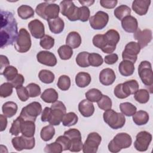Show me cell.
Here are the masks:
<instances>
[{
    "mask_svg": "<svg viewBox=\"0 0 153 153\" xmlns=\"http://www.w3.org/2000/svg\"><path fill=\"white\" fill-rule=\"evenodd\" d=\"M1 48L15 43L18 35L17 23L13 14L10 11H1Z\"/></svg>",
    "mask_w": 153,
    "mask_h": 153,
    "instance_id": "1",
    "label": "cell"
},
{
    "mask_svg": "<svg viewBox=\"0 0 153 153\" xmlns=\"http://www.w3.org/2000/svg\"><path fill=\"white\" fill-rule=\"evenodd\" d=\"M132 143L130 135L127 133H119L111 140L108 146V150L112 153L120 152L122 149L130 147Z\"/></svg>",
    "mask_w": 153,
    "mask_h": 153,
    "instance_id": "2",
    "label": "cell"
},
{
    "mask_svg": "<svg viewBox=\"0 0 153 153\" xmlns=\"http://www.w3.org/2000/svg\"><path fill=\"white\" fill-rule=\"evenodd\" d=\"M104 121L112 129L123 127L126 123V118L122 113L117 112L112 109L106 110L103 115Z\"/></svg>",
    "mask_w": 153,
    "mask_h": 153,
    "instance_id": "3",
    "label": "cell"
},
{
    "mask_svg": "<svg viewBox=\"0 0 153 153\" xmlns=\"http://www.w3.org/2000/svg\"><path fill=\"white\" fill-rule=\"evenodd\" d=\"M50 108L51 112L48 122L51 125L59 126L62 121L63 115L66 114V106L62 102L57 100L53 103Z\"/></svg>",
    "mask_w": 153,
    "mask_h": 153,
    "instance_id": "4",
    "label": "cell"
},
{
    "mask_svg": "<svg viewBox=\"0 0 153 153\" xmlns=\"http://www.w3.org/2000/svg\"><path fill=\"white\" fill-rule=\"evenodd\" d=\"M42 112V106L38 102H33L23 107L20 114L23 120L32 121L35 122L36 117L41 114Z\"/></svg>",
    "mask_w": 153,
    "mask_h": 153,
    "instance_id": "5",
    "label": "cell"
},
{
    "mask_svg": "<svg viewBox=\"0 0 153 153\" xmlns=\"http://www.w3.org/2000/svg\"><path fill=\"white\" fill-rule=\"evenodd\" d=\"M32 45L30 35L25 28H21L19 30L17 38L14 43V48L17 51L24 53L28 51Z\"/></svg>",
    "mask_w": 153,
    "mask_h": 153,
    "instance_id": "6",
    "label": "cell"
},
{
    "mask_svg": "<svg viewBox=\"0 0 153 153\" xmlns=\"http://www.w3.org/2000/svg\"><path fill=\"white\" fill-rule=\"evenodd\" d=\"M64 135L69 139V151L71 152H79L82 149L83 143L81 139V134L78 129H69L64 132Z\"/></svg>",
    "mask_w": 153,
    "mask_h": 153,
    "instance_id": "7",
    "label": "cell"
},
{
    "mask_svg": "<svg viewBox=\"0 0 153 153\" xmlns=\"http://www.w3.org/2000/svg\"><path fill=\"white\" fill-rule=\"evenodd\" d=\"M103 35L105 45L102 49V51L105 53L111 54L116 49V45L120 41V34L116 30L110 29Z\"/></svg>",
    "mask_w": 153,
    "mask_h": 153,
    "instance_id": "8",
    "label": "cell"
},
{
    "mask_svg": "<svg viewBox=\"0 0 153 153\" xmlns=\"http://www.w3.org/2000/svg\"><path fill=\"white\" fill-rule=\"evenodd\" d=\"M138 74L142 82L146 86L153 84V74L152 66L148 61H142L138 66Z\"/></svg>",
    "mask_w": 153,
    "mask_h": 153,
    "instance_id": "9",
    "label": "cell"
},
{
    "mask_svg": "<svg viewBox=\"0 0 153 153\" xmlns=\"http://www.w3.org/2000/svg\"><path fill=\"white\" fill-rule=\"evenodd\" d=\"M78 8L72 1H62L60 3L61 14L72 22L78 20Z\"/></svg>",
    "mask_w": 153,
    "mask_h": 153,
    "instance_id": "10",
    "label": "cell"
},
{
    "mask_svg": "<svg viewBox=\"0 0 153 153\" xmlns=\"http://www.w3.org/2000/svg\"><path fill=\"white\" fill-rule=\"evenodd\" d=\"M102 141V137L96 132H91L87 136L82 146L84 153H96Z\"/></svg>",
    "mask_w": 153,
    "mask_h": 153,
    "instance_id": "11",
    "label": "cell"
},
{
    "mask_svg": "<svg viewBox=\"0 0 153 153\" xmlns=\"http://www.w3.org/2000/svg\"><path fill=\"white\" fill-rule=\"evenodd\" d=\"M11 143L16 151H21L23 149H33L35 145V139L34 137H26L22 135L13 138Z\"/></svg>",
    "mask_w": 153,
    "mask_h": 153,
    "instance_id": "12",
    "label": "cell"
},
{
    "mask_svg": "<svg viewBox=\"0 0 153 153\" xmlns=\"http://www.w3.org/2000/svg\"><path fill=\"white\" fill-rule=\"evenodd\" d=\"M140 47L137 42H130L126 44L125 48L122 53L123 60H128L134 63L137 58V54L140 51Z\"/></svg>",
    "mask_w": 153,
    "mask_h": 153,
    "instance_id": "13",
    "label": "cell"
},
{
    "mask_svg": "<svg viewBox=\"0 0 153 153\" xmlns=\"http://www.w3.org/2000/svg\"><path fill=\"white\" fill-rule=\"evenodd\" d=\"M152 141V135L146 131H141L136 136V140L134 142V146L137 151H146L150 143Z\"/></svg>",
    "mask_w": 153,
    "mask_h": 153,
    "instance_id": "14",
    "label": "cell"
},
{
    "mask_svg": "<svg viewBox=\"0 0 153 153\" xmlns=\"http://www.w3.org/2000/svg\"><path fill=\"white\" fill-rule=\"evenodd\" d=\"M108 14L103 11H97L94 16L89 19L91 27L95 30H101L103 29L108 24Z\"/></svg>",
    "mask_w": 153,
    "mask_h": 153,
    "instance_id": "15",
    "label": "cell"
},
{
    "mask_svg": "<svg viewBox=\"0 0 153 153\" xmlns=\"http://www.w3.org/2000/svg\"><path fill=\"white\" fill-rule=\"evenodd\" d=\"M134 38L137 41L141 48H143L148 45L152 40V30L148 29H143V30L137 29L134 33Z\"/></svg>",
    "mask_w": 153,
    "mask_h": 153,
    "instance_id": "16",
    "label": "cell"
},
{
    "mask_svg": "<svg viewBox=\"0 0 153 153\" xmlns=\"http://www.w3.org/2000/svg\"><path fill=\"white\" fill-rule=\"evenodd\" d=\"M28 28L32 36L36 39H41L45 35L44 25L38 19H35L28 23Z\"/></svg>",
    "mask_w": 153,
    "mask_h": 153,
    "instance_id": "17",
    "label": "cell"
},
{
    "mask_svg": "<svg viewBox=\"0 0 153 153\" xmlns=\"http://www.w3.org/2000/svg\"><path fill=\"white\" fill-rule=\"evenodd\" d=\"M38 62L48 66H54L57 64V59L55 55L48 51H41L36 54Z\"/></svg>",
    "mask_w": 153,
    "mask_h": 153,
    "instance_id": "18",
    "label": "cell"
},
{
    "mask_svg": "<svg viewBox=\"0 0 153 153\" xmlns=\"http://www.w3.org/2000/svg\"><path fill=\"white\" fill-rule=\"evenodd\" d=\"M115 79V74L114 70L111 68L103 69L99 74V81L104 85L107 86L112 84Z\"/></svg>",
    "mask_w": 153,
    "mask_h": 153,
    "instance_id": "19",
    "label": "cell"
},
{
    "mask_svg": "<svg viewBox=\"0 0 153 153\" xmlns=\"http://www.w3.org/2000/svg\"><path fill=\"white\" fill-rule=\"evenodd\" d=\"M150 4V0H135L133 2L131 7L137 14L143 16L147 13Z\"/></svg>",
    "mask_w": 153,
    "mask_h": 153,
    "instance_id": "20",
    "label": "cell"
},
{
    "mask_svg": "<svg viewBox=\"0 0 153 153\" xmlns=\"http://www.w3.org/2000/svg\"><path fill=\"white\" fill-rule=\"evenodd\" d=\"M121 26L126 32L134 33L138 29L137 20L134 17L130 15L121 20Z\"/></svg>",
    "mask_w": 153,
    "mask_h": 153,
    "instance_id": "21",
    "label": "cell"
},
{
    "mask_svg": "<svg viewBox=\"0 0 153 153\" xmlns=\"http://www.w3.org/2000/svg\"><path fill=\"white\" fill-rule=\"evenodd\" d=\"M78 110L83 117H89L94 114V106L91 102L84 99L79 103Z\"/></svg>",
    "mask_w": 153,
    "mask_h": 153,
    "instance_id": "22",
    "label": "cell"
},
{
    "mask_svg": "<svg viewBox=\"0 0 153 153\" xmlns=\"http://www.w3.org/2000/svg\"><path fill=\"white\" fill-rule=\"evenodd\" d=\"M60 11V6L56 4H50L48 2L47 5L44 9V20L56 19L59 17V14Z\"/></svg>",
    "mask_w": 153,
    "mask_h": 153,
    "instance_id": "23",
    "label": "cell"
},
{
    "mask_svg": "<svg viewBox=\"0 0 153 153\" xmlns=\"http://www.w3.org/2000/svg\"><path fill=\"white\" fill-rule=\"evenodd\" d=\"M50 31L54 34L60 33L64 29L65 23L60 17L47 20Z\"/></svg>",
    "mask_w": 153,
    "mask_h": 153,
    "instance_id": "24",
    "label": "cell"
},
{
    "mask_svg": "<svg viewBox=\"0 0 153 153\" xmlns=\"http://www.w3.org/2000/svg\"><path fill=\"white\" fill-rule=\"evenodd\" d=\"M81 41L80 35L75 31H72L68 33L66 39V44L72 48H77L80 46Z\"/></svg>",
    "mask_w": 153,
    "mask_h": 153,
    "instance_id": "25",
    "label": "cell"
},
{
    "mask_svg": "<svg viewBox=\"0 0 153 153\" xmlns=\"http://www.w3.org/2000/svg\"><path fill=\"white\" fill-rule=\"evenodd\" d=\"M122 88L124 94L128 97L134 94L139 90V84L135 79H130L122 83Z\"/></svg>",
    "mask_w": 153,
    "mask_h": 153,
    "instance_id": "26",
    "label": "cell"
},
{
    "mask_svg": "<svg viewBox=\"0 0 153 153\" xmlns=\"http://www.w3.org/2000/svg\"><path fill=\"white\" fill-rule=\"evenodd\" d=\"M134 69V63L130 61L123 60L119 64L118 70L123 76H129L133 74Z\"/></svg>",
    "mask_w": 153,
    "mask_h": 153,
    "instance_id": "27",
    "label": "cell"
},
{
    "mask_svg": "<svg viewBox=\"0 0 153 153\" xmlns=\"http://www.w3.org/2000/svg\"><path fill=\"white\" fill-rule=\"evenodd\" d=\"M35 131V122L23 120L21 125V133L26 137H33Z\"/></svg>",
    "mask_w": 153,
    "mask_h": 153,
    "instance_id": "28",
    "label": "cell"
},
{
    "mask_svg": "<svg viewBox=\"0 0 153 153\" xmlns=\"http://www.w3.org/2000/svg\"><path fill=\"white\" fill-rule=\"evenodd\" d=\"M91 76L87 72H80L75 76V83L78 87L81 88H84L88 86L91 82Z\"/></svg>",
    "mask_w": 153,
    "mask_h": 153,
    "instance_id": "29",
    "label": "cell"
},
{
    "mask_svg": "<svg viewBox=\"0 0 153 153\" xmlns=\"http://www.w3.org/2000/svg\"><path fill=\"white\" fill-rule=\"evenodd\" d=\"M58 97V93L53 88H49L45 90L41 95V99L48 103H53L55 102L57 100Z\"/></svg>",
    "mask_w": 153,
    "mask_h": 153,
    "instance_id": "30",
    "label": "cell"
},
{
    "mask_svg": "<svg viewBox=\"0 0 153 153\" xmlns=\"http://www.w3.org/2000/svg\"><path fill=\"white\" fill-rule=\"evenodd\" d=\"M17 105L12 101L5 102L2 106V112L7 118H11L13 117L17 113Z\"/></svg>",
    "mask_w": 153,
    "mask_h": 153,
    "instance_id": "31",
    "label": "cell"
},
{
    "mask_svg": "<svg viewBox=\"0 0 153 153\" xmlns=\"http://www.w3.org/2000/svg\"><path fill=\"white\" fill-rule=\"evenodd\" d=\"M133 121L137 126H143L146 124L149 121V114L147 112L140 110L136 112L133 115Z\"/></svg>",
    "mask_w": 153,
    "mask_h": 153,
    "instance_id": "32",
    "label": "cell"
},
{
    "mask_svg": "<svg viewBox=\"0 0 153 153\" xmlns=\"http://www.w3.org/2000/svg\"><path fill=\"white\" fill-rule=\"evenodd\" d=\"M18 16L23 20H26L29 18L34 16V10L29 5H22L17 8Z\"/></svg>",
    "mask_w": 153,
    "mask_h": 153,
    "instance_id": "33",
    "label": "cell"
},
{
    "mask_svg": "<svg viewBox=\"0 0 153 153\" xmlns=\"http://www.w3.org/2000/svg\"><path fill=\"white\" fill-rule=\"evenodd\" d=\"M114 14L116 18L120 20H122L124 17L130 15L131 9L127 5H121L114 10Z\"/></svg>",
    "mask_w": 153,
    "mask_h": 153,
    "instance_id": "34",
    "label": "cell"
},
{
    "mask_svg": "<svg viewBox=\"0 0 153 153\" xmlns=\"http://www.w3.org/2000/svg\"><path fill=\"white\" fill-rule=\"evenodd\" d=\"M55 134V128L53 125L46 126L42 128L40 132V136L44 141L50 140Z\"/></svg>",
    "mask_w": 153,
    "mask_h": 153,
    "instance_id": "35",
    "label": "cell"
},
{
    "mask_svg": "<svg viewBox=\"0 0 153 153\" xmlns=\"http://www.w3.org/2000/svg\"><path fill=\"white\" fill-rule=\"evenodd\" d=\"M78 121V117L75 113L70 112L65 114L62 118V124L66 127H70L74 126L77 123Z\"/></svg>",
    "mask_w": 153,
    "mask_h": 153,
    "instance_id": "36",
    "label": "cell"
},
{
    "mask_svg": "<svg viewBox=\"0 0 153 153\" xmlns=\"http://www.w3.org/2000/svg\"><path fill=\"white\" fill-rule=\"evenodd\" d=\"M38 77L40 81L45 84L52 83L54 80V74L50 71L42 69L38 74Z\"/></svg>",
    "mask_w": 153,
    "mask_h": 153,
    "instance_id": "37",
    "label": "cell"
},
{
    "mask_svg": "<svg viewBox=\"0 0 153 153\" xmlns=\"http://www.w3.org/2000/svg\"><path fill=\"white\" fill-rule=\"evenodd\" d=\"M120 109L122 114L127 117L132 116L137 110L136 107L130 102H124L120 103Z\"/></svg>",
    "mask_w": 153,
    "mask_h": 153,
    "instance_id": "38",
    "label": "cell"
},
{
    "mask_svg": "<svg viewBox=\"0 0 153 153\" xmlns=\"http://www.w3.org/2000/svg\"><path fill=\"white\" fill-rule=\"evenodd\" d=\"M57 52L60 58L64 60L70 59L73 54L72 48L66 44L60 46Z\"/></svg>",
    "mask_w": 153,
    "mask_h": 153,
    "instance_id": "39",
    "label": "cell"
},
{
    "mask_svg": "<svg viewBox=\"0 0 153 153\" xmlns=\"http://www.w3.org/2000/svg\"><path fill=\"white\" fill-rule=\"evenodd\" d=\"M89 54L87 51H82L78 53L75 59L76 64L81 68L88 67L90 66L88 61Z\"/></svg>",
    "mask_w": 153,
    "mask_h": 153,
    "instance_id": "40",
    "label": "cell"
},
{
    "mask_svg": "<svg viewBox=\"0 0 153 153\" xmlns=\"http://www.w3.org/2000/svg\"><path fill=\"white\" fill-rule=\"evenodd\" d=\"M86 99L91 102H97L102 97V92L97 88H91L85 94Z\"/></svg>",
    "mask_w": 153,
    "mask_h": 153,
    "instance_id": "41",
    "label": "cell"
},
{
    "mask_svg": "<svg viewBox=\"0 0 153 153\" xmlns=\"http://www.w3.org/2000/svg\"><path fill=\"white\" fill-rule=\"evenodd\" d=\"M134 97L137 102L142 104L146 103L149 99V93L146 89H140L134 94Z\"/></svg>",
    "mask_w": 153,
    "mask_h": 153,
    "instance_id": "42",
    "label": "cell"
},
{
    "mask_svg": "<svg viewBox=\"0 0 153 153\" xmlns=\"http://www.w3.org/2000/svg\"><path fill=\"white\" fill-rule=\"evenodd\" d=\"M18 74V70L13 66H8L3 71L1 75H3L7 80L9 82L13 80Z\"/></svg>",
    "mask_w": 153,
    "mask_h": 153,
    "instance_id": "43",
    "label": "cell"
},
{
    "mask_svg": "<svg viewBox=\"0 0 153 153\" xmlns=\"http://www.w3.org/2000/svg\"><path fill=\"white\" fill-rule=\"evenodd\" d=\"M57 85L61 90L66 91L71 86V79L68 75H61L58 79Z\"/></svg>",
    "mask_w": 153,
    "mask_h": 153,
    "instance_id": "44",
    "label": "cell"
},
{
    "mask_svg": "<svg viewBox=\"0 0 153 153\" xmlns=\"http://www.w3.org/2000/svg\"><path fill=\"white\" fill-rule=\"evenodd\" d=\"M22 121L23 118L20 116L13 121L9 131L11 135L17 136L20 133H21V125Z\"/></svg>",
    "mask_w": 153,
    "mask_h": 153,
    "instance_id": "45",
    "label": "cell"
},
{
    "mask_svg": "<svg viewBox=\"0 0 153 153\" xmlns=\"http://www.w3.org/2000/svg\"><path fill=\"white\" fill-rule=\"evenodd\" d=\"M88 61L90 65L94 67H98L102 65L103 60L102 57L98 53H90L88 56Z\"/></svg>",
    "mask_w": 153,
    "mask_h": 153,
    "instance_id": "46",
    "label": "cell"
},
{
    "mask_svg": "<svg viewBox=\"0 0 153 153\" xmlns=\"http://www.w3.org/2000/svg\"><path fill=\"white\" fill-rule=\"evenodd\" d=\"M39 44L41 47L46 50L51 49L54 45V39L50 35H45L40 40Z\"/></svg>",
    "mask_w": 153,
    "mask_h": 153,
    "instance_id": "47",
    "label": "cell"
},
{
    "mask_svg": "<svg viewBox=\"0 0 153 153\" xmlns=\"http://www.w3.org/2000/svg\"><path fill=\"white\" fill-rule=\"evenodd\" d=\"M97 103L99 108L104 111L111 109L112 105L111 99L106 95H103L102 98Z\"/></svg>",
    "mask_w": 153,
    "mask_h": 153,
    "instance_id": "48",
    "label": "cell"
},
{
    "mask_svg": "<svg viewBox=\"0 0 153 153\" xmlns=\"http://www.w3.org/2000/svg\"><path fill=\"white\" fill-rule=\"evenodd\" d=\"M13 86L10 82H4L0 87V96L1 97H7L13 93Z\"/></svg>",
    "mask_w": 153,
    "mask_h": 153,
    "instance_id": "49",
    "label": "cell"
},
{
    "mask_svg": "<svg viewBox=\"0 0 153 153\" xmlns=\"http://www.w3.org/2000/svg\"><path fill=\"white\" fill-rule=\"evenodd\" d=\"M63 151L61 145L56 141L46 145L44 148V152L47 153H60Z\"/></svg>",
    "mask_w": 153,
    "mask_h": 153,
    "instance_id": "50",
    "label": "cell"
},
{
    "mask_svg": "<svg viewBox=\"0 0 153 153\" xmlns=\"http://www.w3.org/2000/svg\"><path fill=\"white\" fill-rule=\"evenodd\" d=\"M30 97H36L41 94L40 87L35 83H30L26 86Z\"/></svg>",
    "mask_w": 153,
    "mask_h": 153,
    "instance_id": "51",
    "label": "cell"
},
{
    "mask_svg": "<svg viewBox=\"0 0 153 153\" xmlns=\"http://www.w3.org/2000/svg\"><path fill=\"white\" fill-rule=\"evenodd\" d=\"M90 11L89 8L85 6H82L78 8V20L85 22L90 19Z\"/></svg>",
    "mask_w": 153,
    "mask_h": 153,
    "instance_id": "52",
    "label": "cell"
},
{
    "mask_svg": "<svg viewBox=\"0 0 153 153\" xmlns=\"http://www.w3.org/2000/svg\"><path fill=\"white\" fill-rule=\"evenodd\" d=\"M93 45L100 48L102 49L105 45V38H104V35L103 34H97L94 36L93 38Z\"/></svg>",
    "mask_w": 153,
    "mask_h": 153,
    "instance_id": "53",
    "label": "cell"
},
{
    "mask_svg": "<svg viewBox=\"0 0 153 153\" xmlns=\"http://www.w3.org/2000/svg\"><path fill=\"white\" fill-rule=\"evenodd\" d=\"M16 89L17 96L22 102H26V100H27L29 97V95L26 89V87L21 86Z\"/></svg>",
    "mask_w": 153,
    "mask_h": 153,
    "instance_id": "54",
    "label": "cell"
},
{
    "mask_svg": "<svg viewBox=\"0 0 153 153\" xmlns=\"http://www.w3.org/2000/svg\"><path fill=\"white\" fill-rule=\"evenodd\" d=\"M56 141L59 143L62 146L63 151H66L69 149V139L65 135L59 136L56 140Z\"/></svg>",
    "mask_w": 153,
    "mask_h": 153,
    "instance_id": "55",
    "label": "cell"
},
{
    "mask_svg": "<svg viewBox=\"0 0 153 153\" xmlns=\"http://www.w3.org/2000/svg\"><path fill=\"white\" fill-rule=\"evenodd\" d=\"M24 81H25L24 76L22 74H18L15 77V78L11 81H10V82L12 84L13 87H14L15 88H17L19 87L22 86L23 84L24 83Z\"/></svg>",
    "mask_w": 153,
    "mask_h": 153,
    "instance_id": "56",
    "label": "cell"
},
{
    "mask_svg": "<svg viewBox=\"0 0 153 153\" xmlns=\"http://www.w3.org/2000/svg\"><path fill=\"white\" fill-rule=\"evenodd\" d=\"M117 0H100V4L102 7L108 9L114 8L117 4Z\"/></svg>",
    "mask_w": 153,
    "mask_h": 153,
    "instance_id": "57",
    "label": "cell"
},
{
    "mask_svg": "<svg viewBox=\"0 0 153 153\" xmlns=\"http://www.w3.org/2000/svg\"><path fill=\"white\" fill-rule=\"evenodd\" d=\"M114 93L115 94V96L118 98V99H125L127 98V96L124 94L123 88H122V83L121 84H118V85H116V87L114 88Z\"/></svg>",
    "mask_w": 153,
    "mask_h": 153,
    "instance_id": "58",
    "label": "cell"
},
{
    "mask_svg": "<svg viewBox=\"0 0 153 153\" xmlns=\"http://www.w3.org/2000/svg\"><path fill=\"white\" fill-rule=\"evenodd\" d=\"M48 2L47 1H45L44 2H41L40 4H39L36 8H35V12L36 13V14L42 19H45L44 17V9L45 6L47 5Z\"/></svg>",
    "mask_w": 153,
    "mask_h": 153,
    "instance_id": "59",
    "label": "cell"
},
{
    "mask_svg": "<svg viewBox=\"0 0 153 153\" xmlns=\"http://www.w3.org/2000/svg\"><path fill=\"white\" fill-rule=\"evenodd\" d=\"M118 60V56L116 53H111L105 57V62L108 65H113Z\"/></svg>",
    "mask_w": 153,
    "mask_h": 153,
    "instance_id": "60",
    "label": "cell"
},
{
    "mask_svg": "<svg viewBox=\"0 0 153 153\" xmlns=\"http://www.w3.org/2000/svg\"><path fill=\"white\" fill-rule=\"evenodd\" d=\"M0 59H1V75L2 74L4 70L10 65V62L8 59L7 56L4 55H1L0 56Z\"/></svg>",
    "mask_w": 153,
    "mask_h": 153,
    "instance_id": "61",
    "label": "cell"
},
{
    "mask_svg": "<svg viewBox=\"0 0 153 153\" xmlns=\"http://www.w3.org/2000/svg\"><path fill=\"white\" fill-rule=\"evenodd\" d=\"M51 112V108L49 107H45L43 111L42 112L41 114V121L42 122H48L49 118H50V115Z\"/></svg>",
    "mask_w": 153,
    "mask_h": 153,
    "instance_id": "62",
    "label": "cell"
},
{
    "mask_svg": "<svg viewBox=\"0 0 153 153\" xmlns=\"http://www.w3.org/2000/svg\"><path fill=\"white\" fill-rule=\"evenodd\" d=\"M0 124H1V131H3L5 130L7 126V117L2 114L0 115Z\"/></svg>",
    "mask_w": 153,
    "mask_h": 153,
    "instance_id": "63",
    "label": "cell"
},
{
    "mask_svg": "<svg viewBox=\"0 0 153 153\" xmlns=\"http://www.w3.org/2000/svg\"><path fill=\"white\" fill-rule=\"evenodd\" d=\"M79 2L82 4L83 6H85V7H89L92 5L94 2V1H79Z\"/></svg>",
    "mask_w": 153,
    "mask_h": 153,
    "instance_id": "64",
    "label": "cell"
}]
</instances>
